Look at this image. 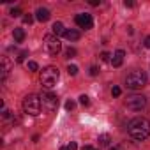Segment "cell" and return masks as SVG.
I'll use <instances>...</instances> for the list:
<instances>
[{
  "label": "cell",
  "mask_w": 150,
  "mask_h": 150,
  "mask_svg": "<svg viewBox=\"0 0 150 150\" xmlns=\"http://www.w3.org/2000/svg\"><path fill=\"white\" fill-rule=\"evenodd\" d=\"M129 134L134 138V139H146L150 136V122L143 117H136L129 122Z\"/></svg>",
  "instance_id": "1"
},
{
  "label": "cell",
  "mask_w": 150,
  "mask_h": 150,
  "mask_svg": "<svg viewBox=\"0 0 150 150\" xmlns=\"http://www.w3.org/2000/svg\"><path fill=\"white\" fill-rule=\"evenodd\" d=\"M58 76H60V72H58V69L53 67V65L42 69V72H41V83H42V87L48 88V90L53 88V87L57 85V81H58Z\"/></svg>",
  "instance_id": "2"
},
{
  "label": "cell",
  "mask_w": 150,
  "mask_h": 150,
  "mask_svg": "<svg viewBox=\"0 0 150 150\" xmlns=\"http://www.w3.org/2000/svg\"><path fill=\"white\" fill-rule=\"evenodd\" d=\"M41 108H42V106H41V97L30 94V96H27V97L23 99V110H25L27 115L37 117V115L41 113Z\"/></svg>",
  "instance_id": "3"
},
{
  "label": "cell",
  "mask_w": 150,
  "mask_h": 150,
  "mask_svg": "<svg viewBox=\"0 0 150 150\" xmlns=\"http://www.w3.org/2000/svg\"><path fill=\"white\" fill-rule=\"evenodd\" d=\"M125 85L132 90H138V88H143L146 85V76L143 71H132L131 74H127L125 78Z\"/></svg>",
  "instance_id": "4"
},
{
  "label": "cell",
  "mask_w": 150,
  "mask_h": 150,
  "mask_svg": "<svg viewBox=\"0 0 150 150\" xmlns=\"http://www.w3.org/2000/svg\"><path fill=\"white\" fill-rule=\"evenodd\" d=\"M41 106H42V110L46 113H51V111H55L58 108V97L55 94H51V92H42V96H41Z\"/></svg>",
  "instance_id": "5"
},
{
  "label": "cell",
  "mask_w": 150,
  "mask_h": 150,
  "mask_svg": "<svg viewBox=\"0 0 150 150\" xmlns=\"http://www.w3.org/2000/svg\"><path fill=\"white\" fill-rule=\"evenodd\" d=\"M44 46H46V51H48L51 57L58 55V53H60V50H62V44H60L58 37H57V35H53V34H48V35L44 37Z\"/></svg>",
  "instance_id": "6"
},
{
  "label": "cell",
  "mask_w": 150,
  "mask_h": 150,
  "mask_svg": "<svg viewBox=\"0 0 150 150\" xmlns=\"http://www.w3.org/2000/svg\"><path fill=\"white\" fill-rule=\"evenodd\" d=\"M145 104H146V99H145L143 96H138V94L129 96V97L125 99V106H127L129 110H132V111H139V110H143Z\"/></svg>",
  "instance_id": "7"
},
{
  "label": "cell",
  "mask_w": 150,
  "mask_h": 150,
  "mask_svg": "<svg viewBox=\"0 0 150 150\" xmlns=\"http://www.w3.org/2000/svg\"><path fill=\"white\" fill-rule=\"evenodd\" d=\"M74 21H76V25L80 27V28H85V30H90L92 27H94V20H92V16L90 14H78L76 18H74Z\"/></svg>",
  "instance_id": "8"
},
{
  "label": "cell",
  "mask_w": 150,
  "mask_h": 150,
  "mask_svg": "<svg viewBox=\"0 0 150 150\" xmlns=\"http://www.w3.org/2000/svg\"><path fill=\"white\" fill-rule=\"evenodd\" d=\"M124 57H125V51L124 50H117L115 55H113V58H111V65L113 67H120L122 62H124Z\"/></svg>",
  "instance_id": "9"
},
{
  "label": "cell",
  "mask_w": 150,
  "mask_h": 150,
  "mask_svg": "<svg viewBox=\"0 0 150 150\" xmlns=\"http://www.w3.org/2000/svg\"><path fill=\"white\" fill-rule=\"evenodd\" d=\"M11 69H13V62H11V58H9V57H4V58H2V80L9 74Z\"/></svg>",
  "instance_id": "10"
},
{
  "label": "cell",
  "mask_w": 150,
  "mask_h": 150,
  "mask_svg": "<svg viewBox=\"0 0 150 150\" xmlns=\"http://www.w3.org/2000/svg\"><path fill=\"white\" fill-rule=\"evenodd\" d=\"M50 16H51V14H50V11H48V9H44V7H39V9L35 11V18H37L39 21H48V20H50Z\"/></svg>",
  "instance_id": "11"
},
{
  "label": "cell",
  "mask_w": 150,
  "mask_h": 150,
  "mask_svg": "<svg viewBox=\"0 0 150 150\" xmlns=\"http://www.w3.org/2000/svg\"><path fill=\"white\" fill-rule=\"evenodd\" d=\"M64 37H65L67 41H78V39L81 37V34H80L78 30H74V28H71V30H65Z\"/></svg>",
  "instance_id": "12"
},
{
  "label": "cell",
  "mask_w": 150,
  "mask_h": 150,
  "mask_svg": "<svg viewBox=\"0 0 150 150\" xmlns=\"http://www.w3.org/2000/svg\"><path fill=\"white\" fill-rule=\"evenodd\" d=\"M51 28H53V35H57V37H58V35H64V34H65V28H64V25H62L60 21L53 23V27H51Z\"/></svg>",
  "instance_id": "13"
},
{
  "label": "cell",
  "mask_w": 150,
  "mask_h": 150,
  "mask_svg": "<svg viewBox=\"0 0 150 150\" xmlns=\"http://www.w3.org/2000/svg\"><path fill=\"white\" fill-rule=\"evenodd\" d=\"M13 35H14V41L16 42H23L25 41V30L23 28H14Z\"/></svg>",
  "instance_id": "14"
},
{
  "label": "cell",
  "mask_w": 150,
  "mask_h": 150,
  "mask_svg": "<svg viewBox=\"0 0 150 150\" xmlns=\"http://www.w3.org/2000/svg\"><path fill=\"white\" fill-rule=\"evenodd\" d=\"M110 141H111L110 134H101V136H99V143H101L103 146H108V145H110Z\"/></svg>",
  "instance_id": "15"
},
{
  "label": "cell",
  "mask_w": 150,
  "mask_h": 150,
  "mask_svg": "<svg viewBox=\"0 0 150 150\" xmlns=\"http://www.w3.org/2000/svg\"><path fill=\"white\" fill-rule=\"evenodd\" d=\"M67 72L71 74V76H76V74H78V67L76 65H69L67 67Z\"/></svg>",
  "instance_id": "16"
},
{
  "label": "cell",
  "mask_w": 150,
  "mask_h": 150,
  "mask_svg": "<svg viewBox=\"0 0 150 150\" xmlns=\"http://www.w3.org/2000/svg\"><path fill=\"white\" fill-rule=\"evenodd\" d=\"M74 55H76V50H74V48H67V51H65V57H67V58H72Z\"/></svg>",
  "instance_id": "17"
},
{
  "label": "cell",
  "mask_w": 150,
  "mask_h": 150,
  "mask_svg": "<svg viewBox=\"0 0 150 150\" xmlns=\"http://www.w3.org/2000/svg\"><path fill=\"white\" fill-rule=\"evenodd\" d=\"M28 69H30V71H37V69H39L37 62H34V60H32V62H28Z\"/></svg>",
  "instance_id": "18"
},
{
  "label": "cell",
  "mask_w": 150,
  "mask_h": 150,
  "mask_svg": "<svg viewBox=\"0 0 150 150\" xmlns=\"http://www.w3.org/2000/svg\"><path fill=\"white\" fill-rule=\"evenodd\" d=\"M111 94H113L115 97H118V96L122 94V90H120V87H113V88H111Z\"/></svg>",
  "instance_id": "19"
},
{
  "label": "cell",
  "mask_w": 150,
  "mask_h": 150,
  "mask_svg": "<svg viewBox=\"0 0 150 150\" xmlns=\"http://www.w3.org/2000/svg\"><path fill=\"white\" fill-rule=\"evenodd\" d=\"M110 57H111V55H110L108 51H103V53H101V60H104V62H108V60H110Z\"/></svg>",
  "instance_id": "20"
},
{
  "label": "cell",
  "mask_w": 150,
  "mask_h": 150,
  "mask_svg": "<svg viewBox=\"0 0 150 150\" xmlns=\"http://www.w3.org/2000/svg\"><path fill=\"white\" fill-rule=\"evenodd\" d=\"M80 103H81L83 106H87V104H88V97H87L85 94H83V96H80Z\"/></svg>",
  "instance_id": "21"
},
{
  "label": "cell",
  "mask_w": 150,
  "mask_h": 150,
  "mask_svg": "<svg viewBox=\"0 0 150 150\" xmlns=\"http://www.w3.org/2000/svg\"><path fill=\"white\" fill-rule=\"evenodd\" d=\"M74 106H76V104H74V101H71V99H69V101L65 103V110H72Z\"/></svg>",
  "instance_id": "22"
},
{
  "label": "cell",
  "mask_w": 150,
  "mask_h": 150,
  "mask_svg": "<svg viewBox=\"0 0 150 150\" xmlns=\"http://www.w3.org/2000/svg\"><path fill=\"white\" fill-rule=\"evenodd\" d=\"M20 14H21V11H20L18 7H16V9H11V16H13V18H16V16H20Z\"/></svg>",
  "instance_id": "23"
},
{
  "label": "cell",
  "mask_w": 150,
  "mask_h": 150,
  "mask_svg": "<svg viewBox=\"0 0 150 150\" xmlns=\"http://www.w3.org/2000/svg\"><path fill=\"white\" fill-rule=\"evenodd\" d=\"M27 55H28V51H21V53H20V55H18V62H23V60H25V57H27Z\"/></svg>",
  "instance_id": "24"
},
{
  "label": "cell",
  "mask_w": 150,
  "mask_h": 150,
  "mask_svg": "<svg viewBox=\"0 0 150 150\" xmlns=\"http://www.w3.org/2000/svg\"><path fill=\"white\" fill-rule=\"evenodd\" d=\"M97 72H99V69H97L96 65H92V67H90V76H97Z\"/></svg>",
  "instance_id": "25"
},
{
  "label": "cell",
  "mask_w": 150,
  "mask_h": 150,
  "mask_svg": "<svg viewBox=\"0 0 150 150\" xmlns=\"http://www.w3.org/2000/svg\"><path fill=\"white\" fill-rule=\"evenodd\" d=\"M32 20H34V18H32L30 14H27V16H23V23H28V25H30V23H32Z\"/></svg>",
  "instance_id": "26"
},
{
  "label": "cell",
  "mask_w": 150,
  "mask_h": 150,
  "mask_svg": "<svg viewBox=\"0 0 150 150\" xmlns=\"http://www.w3.org/2000/svg\"><path fill=\"white\" fill-rule=\"evenodd\" d=\"M67 148H69V150H78V145L74 143V141H71V143L67 145Z\"/></svg>",
  "instance_id": "27"
},
{
  "label": "cell",
  "mask_w": 150,
  "mask_h": 150,
  "mask_svg": "<svg viewBox=\"0 0 150 150\" xmlns=\"http://www.w3.org/2000/svg\"><path fill=\"white\" fill-rule=\"evenodd\" d=\"M124 6H125V7H132V6H134V4H132V2H131V0H125V2H124Z\"/></svg>",
  "instance_id": "28"
},
{
  "label": "cell",
  "mask_w": 150,
  "mask_h": 150,
  "mask_svg": "<svg viewBox=\"0 0 150 150\" xmlns=\"http://www.w3.org/2000/svg\"><path fill=\"white\" fill-rule=\"evenodd\" d=\"M81 150H96V148H94V146H90V145H85Z\"/></svg>",
  "instance_id": "29"
},
{
  "label": "cell",
  "mask_w": 150,
  "mask_h": 150,
  "mask_svg": "<svg viewBox=\"0 0 150 150\" xmlns=\"http://www.w3.org/2000/svg\"><path fill=\"white\" fill-rule=\"evenodd\" d=\"M145 46H146V48H150V35L145 39Z\"/></svg>",
  "instance_id": "30"
},
{
  "label": "cell",
  "mask_w": 150,
  "mask_h": 150,
  "mask_svg": "<svg viewBox=\"0 0 150 150\" xmlns=\"http://www.w3.org/2000/svg\"><path fill=\"white\" fill-rule=\"evenodd\" d=\"M2 117H4V118H7V117H9V111H7V110H4V111H2Z\"/></svg>",
  "instance_id": "31"
},
{
  "label": "cell",
  "mask_w": 150,
  "mask_h": 150,
  "mask_svg": "<svg viewBox=\"0 0 150 150\" xmlns=\"http://www.w3.org/2000/svg\"><path fill=\"white\" fill-rule=\"evenodd\" d=\"M110 150H118V148L117 146H110Z\"/></svg>",
  "instance_id": "32"
},
{
  "label": "cell",
  "mask_w": 150,
  "mask_h": 150,
  "mask_svg": "<svg viewBox=\"0 0 150 150\" xmlns=\"http://www.w3.org/2000/svg\"><path fill=\"white\" fill-rule=\"evenodd\" d=\"M60 150H69V148H67V146H62V148H60Z\"/></svg>",
  "instance_id": "33"
}]
</instances>
